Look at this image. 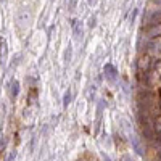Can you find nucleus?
<instances>
[{
	"label": "nucleus",
	"instance_id": "1a4fd4ad",
	"mask_svg": "<svg viewBox=\"0 0 161 161\" xmlns=\"http://www.w3.org/2000/svg\"><path fill=\"white\" fill-rule=\"evenodd\" d=\"M89 24H90L92 27H93V26H95V18H90V23H89Z\"/></svg>",
	"mask_w": 161,
	"mask_h": 161
},
{
	"label": "nucleus",
	"instance_id": "39448f33",
	"mask_svg": "<svg viewBox=\"0 0 161 161\" xmlns=\"http://www.w3.org/2000/svg\"><path fill=\"white\" fill-rule=\"evenodd\" d=\"M69 98H71V93L66 92V93H64V105H68V103H69Z\"/></svg>",
	"mask_w": 161,
	"mask_h": 161
},
{
	"label": "nucleus",
	"instance_id": "f03ea898",
	"mask_svg": "<svg viewBox=\"0 0 161 161\" xmlns=\"http://www.w3.org/2000/svg\"><path fill=\"white\" fill-rule=\"evenodd\" d=\"M161 23V13H155L153 16L150 18V26H156Z\"/></svg>",
	"mask_w": 161,
	"mask_h": 161
},
{
	"label": "nucleus",
	"instance_id": "9d476101",
	"mask_svg": "<svg viewBox=\"0 0 161 161\" xmlns=\"http://www.w3.org/2000/svg\"><path fill=\"white\" fill-rule=\"evenodd\" d=\"M87 2H89V5H95L97 0H87Z\"/></svg>",
	"mask_w": 161,
	"mask_h": 161
},
{
	"label": "nucleus",
	"instance_id": "0eeeda50",
	"mask_svg": "<svg viewBox=\"0 0 161 161\" xmlns=\"http://www.w3.org/2000/svg\"><path fill=\"white\" fill-rule=\"evenodd\" d=\"M71 58V49H68V52H66V61H69Z\"/></svg>",
	"mask_w": 161,
	"mask_h": 161
},
{
	"label": "nucleus",
	"instance_id": "6e6552de",
	"mask_svg": "<svg viewBox=\"0 0 161 161\" xmlns=\"http://www.w3.org/2000/svg\"><path fill=\"white\" fill-rule=\"evenodd\" d=\"M135 15H137V10H134V12H132V15H130V21H134V18H135Z\"/></svg>",
	"mask_w": 161,
	"mask_h": 161
},
{
	"label": "nucleus",
	"instance_id": "423d86ee",
	"mask_svg": "<svg viewBox=\"0 0 161 161\" xmlns=\"http://www.w3.org/2000/svg\"><path fill=\"white\" fill-rule=\"evenodd\" d=\"M18 90H20V89H18V82H15V84H13V90H12V93H13V97H15L16 93H18Z\"/></svg>",
	"mask_w": 161,
	"mask_h": 161
},
{
	"label": "nucleus",
	"instance_id": "7ed1b4c3",
	"mask_svg": "<svg viewBox=\"0 0 161 161\" xmlns=\"http://www.w3.org/2000/svg\"><path fill=\"white\" fill-rule=\"evenodd\" d=\"M27 18H29V15H27L26 12H21V13H20V16H18V20H20V23H24V21L27 20Z\"/></svg>",
	"mask_w": 161,
	"mask_h": 161
},
{
	"label": "nucleus",
	"instance_id": "20e7f679",
	"mask_svg": "<svg viewBox=\"0 0 161 161\" xmlns=\"http://www.w3.org/2000/svg\"><path fill=\"white\" fill-rule=\"evenodd\" d=\"M76 3H78V0H69V5H68V8H69V10H74Z\"/></svg>",
	"mask_w": 161,
	"mask_h": 161
},
{
	"label": "nucleus",
	"instance_id": "f257e3e1",
	"mask_svg": "<svg viewBox=\"0 0 161 161\" xmlns=\"http://www.w3.org/2000/svg\"><path fill=\"white\" fill-rule=\"evenodd\" d=\"M73 31H74V36L76 37H78V39H79V37L82 36V27H81V23L78 21V20H73Z\"/></svg>",
	"mask_w": 161,
	"mask_h": 161
}]
</instances>
